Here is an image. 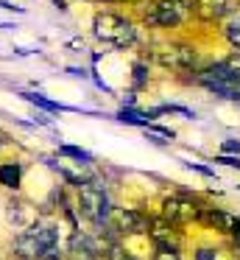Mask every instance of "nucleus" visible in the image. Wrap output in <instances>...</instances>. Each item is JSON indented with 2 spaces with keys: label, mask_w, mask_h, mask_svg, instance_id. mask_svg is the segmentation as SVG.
I'll list each match as a JSON object with an SVG mask.
<instances>
[{
  "label": "nucleus",
  "mask_w": 240,
  "mask_h": 260,
  "mask_svg": "<svg viewBox=\"0 0 240 260\" xmlns=\"http://www.w3.org/2000/svg\"><path fill=\"white\" fill-rule=\"evenodd\" d=\"M92 34L95 40H100L104 45L112 48H131L137 42V25L131 20L120 17L112 12H100L92 17Z\"/></svg>",
  "instance_id": "nucleus-1"
},
{
  "label": "nucleus",
  "mask_w": 240,
  "mask_h": 260,
  "mask_svg": "<svg viewBox=\"0 0 240 260\" xmlns=\"http://www.w3.org/2000/svg\"><path fill=\"white\" fill-rule=\"evenodd\" d=\"M59 243V232L48 224H33L14 238V254L20 260H42L48 249Z\"/></svg>",
  "instance_id": "nucleus-2"
},
{
  "label": "nucleus",
  "mask_w": 240,
  "mask_h": 260,
  "mask_svg": "<svg viewBox=\"0 0 240 260\" xmlns=\"http://www.w3.org/2000/svg\"><path fill=\"white\" fill-rule=\"evenodd\" d=\"M190 14H193V0H156V3H148L143 17L148 25L176 28V25L187 23Z\"/></svg>",
  "instance_id": "nucleus-3"
},
{
  "label": "nucleus",
  "mask_w": 240,
  "mask_h": 260,
  "mask_svg": "<svg viewBox=\"0 0 240 260\" xmlns=\"http://www.w3.org/2000/svg\"><path fill=\"white\" fill-rule=\"evenodd\" d=\"M78 210H81L87 218H92L95 224H106L109 221V193H106L104 185L98 182H84L78 187Z\"/></svg>",
  "instance_id": "nucleus-4"
},
{
  "label": "nucleus",
  "mask_w": 240,
  "mask_h": 260,
  "mask_svg": "<svg viewBox=\"0 0 240 260\" xmlns=\"http://www.w3.org/2000/svg\"><path fill=\"white\" fill-rule=\"evenodd\" d=\"M156 62H159L162 68L176 70V73H187V70L195 68L198 53H195L193 45H184V42H170V45H165L162 51H156Z\"/></svg>",
  "instance_id": "nucleus-5"
},
{
  "label": "nucleus",
  "mask_w": 240,
  "mask_h": 260,
  "mask_svg": "<svg viewBox=\"0 0 240 260\" xmlns=\"http://www.w3.org/2000/svg\"><path fill=\"white\" fill-rule=\"evenodd\" d=\"M162 207H165V221H170V224H187V221L201 218V213H204L190 196H170L165 199Z\"/></svg>",
  "instance_id": "nucleus-6"
},
{
  "label": "nucleus",
  "mask_w": 240,
  "mask_h": 260,
  "mask_svg": "<svg viewBox=\"0 0 240 260\" xmlns=\"http://www.w3.org/2000/svg\"><path fill=\"white\" fill-rule=\"evenodd\" d=\"M109 218H112V224H115V230L128 232V235L148 232V224H151L148 215L140 213V210H134V207H115L109 213Z\"/></svg>",
  "instance_id": "nucleus-7"
},
{
  "label": "nucleus",
  "mask_w": 240,
  "mask_h": 260,
  "mask_svg": "<svg viewBox=\"0 0 240 260\" xmlns=\"http://www.w3.org/2000/svg\"><path fill=\"white\" fill-rule=\"evenodd\" d=\"M232 9V0H193V14L204 23H215V20L226 17Z\"/></svg>",
  "instance_id": "nucleus-8"
},
{
  "label": "nucleus",
  "mask_w": 240,
  "mask_h": 260,
  "mask_svg": "<svg viewBox=\"0 0 240 260\" xmlns=\"http://www.w3.org/2000/svg\"><path fill=\"white\" fill-rule=\"evenodd\" d=\"M20 95L25 98L28 104H33L37 109H42V112H48V115H59V112H81L78 107H67V104L50 101V98H45L42 92H20Z\"/></svg>",
  "instance_id": "nucleus-9"
},
{
  "label": "nucleus",
  "mask_w": 240,
  "mask_h": 260,
  "mask_svg": "<svg viewBox=\"0 0 240 260\" xmlns=\"http://www.w3.org/2000/svg\"><path fill=\"white\" fill-rule=\"evenodd\" d=\"M9 221H11V224H14L20 232L37 224V218H33V210L28 207V204H22V202H17V204L11 202V204H9Z\"/></svg>",
  "instance_id": "nucleus-10"
},
{
  "label": "nucleus",
  "mask_w": 240,
  "mask_h": 260,
  "mask_svg": "<svg viewBox=\"0 0 240 260\" xmlns=\"http://www.w3.org/2000/svg\"><path fill=\"white\" fill-rule=\"evenodd\" d=\"M20 182H22V162L11 159V162L0 165V185H3L6 190H17Z\"/></svg>",
  "instance_id": "nucleus-11"
},
{
  "label": "nucleus",
  "mask_w": 240,
  "mask_h": 260,
  "mask_svg": "<svg viewBox=\"0 0 240 260\" xmlns=\"http://www.w3.org/2000/svg\"><path fill=\"white\" fill-rule=\"evenodd\" d=\"M154 109H148V112H140V109H126L123 107L120 112H117V120L120 123H128V126H143V129H151V123H154Z\"/></svg>",
  "instance_id": "nucleus-12"
},
{
  "label": "nucleus",
  "mask_w": 240,
  "mask_h": 260,
  "mask_svg": "<svg viewBox=\"0 0 240 260\" xmlns=\"http://www.w3.org/2000/svg\"><path fill=\"white\" fill-rule=\"evenodd\" d=\"M201 218L207 221L210 226H215L218 232H232L234 230V215H229V213H223V210H207V213H201Z\"/></svg>",
  "instance_id": "nucleus-13"
},
{
  "label": "nucleus",
  "mask_w": 240,
  "mask_h": 260,
  "mask_svg": "<svg viewBox=\"0 0 240 260\" xmlns=\"http://www.w3.org/2000/svg\"><path fill=\"white\" fill-rule=\"evenodd\" d=\"M221 68H223V73H226L229 84H234L240 90V51L229 53V56L221 62Z\"/></svg>",
  "instance_id": "nucleus-14"
},
{
  "label": "nucleus",
  "mask_w": 240,
  "mask_h": 260,
  "mask_svg": "<svg viewBox=\"0 0 240 260\" xmlns=\"http://www.w3.org/2000/svg\"><path fill=\"white\" fill-rule=\"evenodd\" d=\"M59 154L61 157H70V159H76L78 165H89L92 162V151H87V148H81V146H70V143H61L59 146Z\"/></svg>",
  "instance_id": "nucleus-15"
},
{
  "label": "nucleus",
  "mask_w": 240,
  "mask_h": 260,
  "mask_svg": "<svg viewBox=\"0 0 240 260\" xmlns=\"http://www.w3.org/2000/svg\"><path fill=\"white\" fill-rule=\"evenodd\" d=\"M223 34H226V40H229V45L234 48V51H240V14L237 17H232L226 23V28H223Z\"/></svg>",
  "instance_id": "nucleus-16"
},
{
  "label": "nucleus",
  "mask_w": 240,
  "mask_h": 260,
  "mask_svg": "<svg viewBox=\"0 0 240 260\" xmlns=\"http://www.w3.org/2000/svg\"><path fill=\"white\" fill-rule=\"evenodd\" d=\"M143 84H148V68H145V62H134V87Z\"/></svg>",
  "instance_id": "nucleus-17"
},
{
  "label": "nucleus",
  "mask_w": 240,
  "mask_h": 260,
  "mask_svg": "<svg viewBox=\"0 0 240 260\" xmlns=\"http://www.w3.org/2000/svg\"><path fill=\"white\" fill-rule=\"evenodd\" d=\"M154 260H182V257H179L176 246H156Z\"/></svg>",
  "instance_id": "nucleus-18"
},
{
  "label": "nucleus",
  "mask_w": 240,
  "mask_h": 260,
  "mask_svg": "<svg viewBox=\"0 0 240 260\" xmlns=\"http://www.w3.org/2000/svg\"><path fill=\"white\" fill-rule=\"evenodd\" d=\"M221 154H226V157H234V154H240V140H223V146H221Z\"/></svg>",
  "instance_id": "nucleus-19"
},
{
  "label": "nucleus",
  "mask_w": 240,
  "mask_h": 260,
  "mask_svg": "<svg viewBox=\"0 0 240 260\" xmlns=\"http://www.w3.org/2000/svg\"><path fill=\"white\" fill-rule=\"evenodd\" d=\"M187 168H193V171H198V174H204V176H210V179H215V171L207 168V165H201V162H187Z\"/></svg>",
  "instance_id": "nucleus-20"
},
{
  "label": "nucleus",
  "mask_w": 240,
  "mask_h": 260,
  "mask_svg": "<svg viewBox=\"0 0 240 260\" xmlns=\"http://www.w3.org/2000/svg\"><path fill=\"white\" fill-rule=\"evenodd\" d=\"M0 9H6V12H17V14H22V12H25L22 6H14L11 0H0Z\"/></svg>",
  "instance_id": "nucleus-21"
},
{
  "label": "nucleus",
  "mask_w": 240,
  "mask_h": 260,
  "mask_svg": "<svg viewBox=\"0 0 240 260\" xmlns=\"http://www.w3.org/2000/svg\"><path fill=\"white\" fill-rule=\"evenodd\" d=\"M67 73H70V76H81V79H89V73H87V70H81V68H67Z\"/></svg>",
  "instance_id": "nucleus-22"
},
{
  "label": "nucleus",
  "mask_w": 240,
  "mask_h": 260,
  "mask_svg": "<svg viewBox=\"0 0 240 260\" xmlns=\"http://www.w3.org/2000/svg\"><path fill=\"white\" fill-rule=\"evenodd\" d=\"M232 235H234V243L240 246V218L234 221V230H232Z\"/></svg>",
  "instance_id": "nucleus-23"
},
{
  "label": "nucleus",
  "mask_w": 240,
  "mask_h": 260,
  "mask_svg": "<svg viewBox=\"0 0 240 260\" xmlns=\"http://www.w3.org/2000/svg\"><path fill=\"white\" fill-rule=\"evenodd\" d=\"M126 3H140V0H126Z\"/></svg>",
  "instance_id": "nucleus-24"
}]
</instances>
